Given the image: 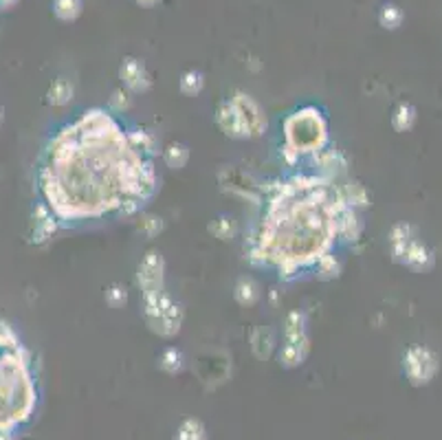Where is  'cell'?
Listing matches in <instances>:
<instances>
[{"mask_svg":"<svg viewBox=\"0 0 442 440\" xmlns=\"http://www.w3.org/2000/svg\"><path fill=\"white\" fill-rule=\"evenodd\" d=\"M189 159V150L183 146V144H172V146H167L165 150V161L170 168H183V165L187 163Z\"/></svg>","mask_w":442,"mask_h":440,"instance_id":"obj_12","label":"cell"},{"mask_svg":"<svg viewBox=\"0 0 442 440\" xmlns=\"http://www.w3.org/2000/svg\"><path fill=\"white\" fill-rule=\"evenodd\" d=\"M181 88H183L185 95H198L200 88H202V75L194 73V70H189V73H185L183 79H181Z\"/></svg>","mask_w":442,"mask_h":440,"instance_id":"obj_15","label":"cell"},{"mask_svg":"<svg viewBox=\"0 0 442 440\" xmlns=\"http://www.w3.org/2000/svg\"><path fill=\"white\" fill-rule=\"evenodd\" d=\"M161 367L165 372H170V374H174V372H178L183 367V354L178 352L176 348H167L163 354H161Z\"/></svg>","mask_w":442,"mask_h":440,"instance_id":"obj_13","label":"cell"},{"mask_svg":"<svg viewBox=\"0 0 442 440\" xmlns=\"http://www.w3.org/2000/svg\"><path fill=\"white\" fill-rule=\"evenodd\" d=\"M284 137H286L284 152L293 161L295 157H302V154L324 150L328 141V128L319 111L304 108L300 113H293L284 122Z\"/></svg>","mask_w":442,"mask_h":440,"instance_id":"obj_4","label":"cell"},{"mask_svg":"<svg viewBox=\"0 0 442 440\" xmlns=\"http://www.w3.org/2000/svg\"><path fill=\"white\" fill-rule=\"evenodd\" d=\"M143 229H146L148 233H157V231L161 229V220L154 218V216H150V218L143 220Z\"/></svg>","mask_w":442,"mask_h":440,"instance_id":"obj_20","label":"cell"},{"mask_svg":"<svg viewBox=\"0 0 442 440\" xmlns=\"http://www.w3.org/2000/svg\"><path fill=\"white\" fill-rule=\"evenodd\" d=\"M414 108L407 104H401L396 108V115H394V126H396L398 130H410L412 124H414Z\"/></svg>","mask_w":442,"mask_h":440,"instance_id":"obj_14","label":"cell"},{"mask_svg":"<svg viewBox=\"0 0 442 440\" xmlns=\"http://www.w3.org/2000/svg\"><path fill=\"white\" fill-rule=\"evenodd\" d=\"M218 124L229 137H251L249 126L244 122V115L240 108H238L233 97L229 102H224L218 108Z\"/></svg>","mask_w":442,"mask_h":440,"instance_id":"obj_7","label":"cell"},{"mask_svg":"<svg viewBox=\"0 0 442 440\" xmlns=\"http://www.w3.org/2000/svg\"><path fill=\"white\" fill-rule=\"evenodd\" d=\"M110 104H113V108H115V111H119V113H122L124 108H128V104H130V99L126 97V93H122V90H117V93L113 95V99H110Z\"/></svg>","mask_w":442,"mask_h":440,"instance_id":"obj_19","label":"cell"},{"mask_svg":"<svg viewBox=\"0 0 442 440\" xmlns=\"http://www.w3.org/2000/svg\"><path fill=\"white\" fill-rule=\"evenodd\" d=\"M343 192L317 176L286 181L273 194L256 236V258L273 265L280 276L293 278L304 267L330 256L334 238L341 236Z\"/></svg>","mask_w":442,"mask_h":440,"instance_id":"obj_2","label":"cell"},{"mask_svg":"<svg viewBox=\"0 0 442 440\" xmlns=\"http://www.w3.org/2000/svg\"><path fill=\"white\" fill-rule=\"evenodd\" d=\"M405 367H407V374L412 379V383L423 385L432 379L438 370V359L432 350H427L423 346H416L405 356Z\"/></svg>","mask_w":442,"mask_h":440,"instance_id":"obj_6","label":"cell"},{"mask_svg":"<svg viewBox=\"0 0 442 440\" xmlns=\"http://www.w3.org/2000/svg\"><path fill=\"white\" fill-rule=\"evenodd\" d=\"M381 20H383V25H387L390 29H394L401 22V11L396 7H385L383 14H381Z\"/></svg>","mask_w":442,"mask_h":440,"instance_id":"obj_18","label":"cell"},{"mask_svg":"<svg viewBox=\"0 0 442 440\" xmlns=\"http://www.w3.org/2000/svg\"><path fill=\"white\" fill-rule=\"evenodd\" d=\"M233 102L238 104V108H240V111H242V115H244V122H247V126H249L251 137L260 135L262 130L267 128L265 115H262L260 106H258L253 99H251V97H247V95H236Z\"/></svg>","mask_w":442,"mask_h":440,"instance_id":"obj_8","label":"cell"},{"mask_svg":"<svg viewBox=\"0 0 442 440\" xmlns=\"http://www.w3.org/2000/svg\"><path fill=\"white\" fill-rule=\"evenodd\" d=\"M236 297L240 304H253L258 300V284L251 278H242L236 287Z\"/></svg>","mask_w":442,"mask_h":440,"instance_id":"obj_11","label":"cell"},{"mask_svg":"<svg viewBox=\"0 0 442 440\" xmlns=\"http://www.w3.org/2000/svg\"><path fill=\"white\" fill-rule=\"evenodd\" d=\"M122 79L133 93H141V90H146L150 86L146 68H143V64L137 62V59H126L124 66H122Z\"/></svg>","mask_w":442,"mask_h":440,"instance_id":"obj_9","label":"cell"},{"mask_svg":"<svg viewBox=\"0 0 442 440\" xmlns=\"http://www.w3.org/2000/svg\"><path fill=\"white\" fill-rule=\"evenodd\" d=\"M174 440H207V430L198 419H187L178 427Z\"/></svg>","mask_w":442,"mask_h":440,"instance_id":"obj_10","label":"cell"},{"mask_svg":"<svg viewBox=\"0 0 442 440\" xmlns=\"http://www.w3.org/2000/svg\"><path fill=\"white\" fill-rule=\"evenodd\" d=\"M70 95H73V86L68 84V82H57L55 84V88L51 90V102H55V104H64V102H68V97Z\"/></svg>","mask_w":442,"mask_h":440,"instance_id":"obj_17","label":"cell"},{"mask_svg":"<svg viewBox=\"0 0 442 440\" xmlns=\"http://www.w3.org/2000/svg\"><path fill=\"white\" fill-rule=\"evenodd\" d=\"M154 187L157 172L146 152L102 108L62 128L44 150L40 192L46 211L59 222L133 213Z\"/></svg>","mask_w":442,"mask_h":440,"instance_id":"obj_1","label":"cell"},{"mask_svg":"<svg viewBox=\"0 0 442 440\" xmlns=\"http://www.w3.org/2000/svg\"><path fill=\"white\" fill-rule=\"evenodd\" d=\"M55 11H57V16H62L66 20L75 18L79 14V3H77V0H57Z\"/></svg>","mask_w":442,"mask_h":440,"instance_id":"obj_16","label":"cell"},{"mask_svg":"<svg viewBox=\"0 0 442 440\" xmlns=\"http://www.w3.org/2000/svg\"><path fill=\"white\" fill-rule=\"evenodd\" d=\"M139 284L143 291V304L159 300L163 295V258L150 251L139 267Z\"/></svg>","mask_w":442,"mask_h":440,"instance_id":"obj_5","label":"cell"},{"mask_svg":"<svg viewBox=\"0 0 442 440\" xmlns=\"http://www.w3.org/2000/svg\"><path fill=\"white\" fill-rule=\"evenodd\" d=\"M35 383L29 352L9 324L0 322V440H11L16 427L31 419Z\"/></svg>","mask_w":442,"mask_h":440,"instance_id":"obj_3","label":"cell"}]
</instances>
